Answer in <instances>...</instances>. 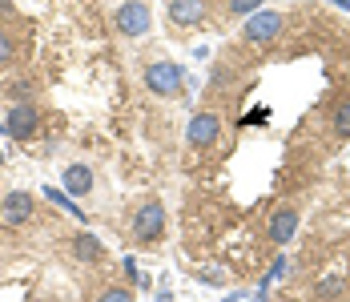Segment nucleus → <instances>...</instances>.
Masks as SVG:
<instances>
[{"label": "nucleus", "instance_id": "obj_1", "mask_svg": "<svg viewBox=\"0 0 350 302\" xmlns=\"http://www.w3.org/2000/svg\"><path fill=\"white\" fill-rule=\"evenodd\" d=\"M181 81H185V73L174 61H153V65L145 68V89L157 93V97H174L177 89H181Z\"/></svg>", "mask_w": 350, "mask_h": 302}, {"label": "nucleus", "instance_id": "obj_2", "mask_svg": "<svg viewBox=\"0 0 350 302\" xmlns=\"http://www.w3.org/2000/svg\"><path fill=\"white\" fill-rule=\"evenodd\" d=\"M165 234V205L161 201H145L133 218V238L137 242H153V238Z\"/></svg>", "mask_w": 350, "mask_h": 302}, {"label": "nucleus", "instance_id": "obj_3", "mask_svg": "<svg viewBox=\"0 0 350 302\" xmlns=\"http://www.w3.org/2000/svg\"><path fill=\"white\" fill-rule=\"evenodd\" d=\"M29 218H33V194L12 190V194H4V198H0V226L16 230V226H25Z\"/></svg>", "mask_w": 350, "mask_h": 302}, {"label": "nucleus", "instance_id": "obj_4", "mask_svg": "<svg viewBox=\"0 0 350 302\" xmlns=\"http://www.w3.org/2000/svg\"><path fill=\"white\" fill-rule=\"evenodd\" d=\"M149 25H153L149 4L129 0V4H121V8H117V29H121L125 36H145V33H149Z\"/></svg>", "mask_w": 350, "mask_h": 302}, {"label": "nucleus", "instance_id": "obj_5", "mask_svg": "<svg viewBox=\"0 0 350 302\" xmlns=\"http://www.w3.org/2000/svg\"><path fill=\"white\" fill-rule=\"evenodd\" d=\"M36 125H40V117H36V109L29 101H21V105H12L8 109V117H4V134L16 137V141H29L36 134Z\"/></svg>", "mask_w": 350, "mask_h": 302}, {"label": "nucleus", "instance_id": "obj_6", "mask_svg": "<svg viewBox=\"0 0 350 302\" xmlns=\"http://www.w3.org/2000/svg\"><path fill=\"white\" fill-rule=\"evenodd\" d=\"M282 12H266V8H258V12H250L245 16V36L250 40H258V45H266V40H274L282 33Z\"/></svg>", "mask_w": 350, "mask_h": 302}, {"label": "nucleus", "instance_id": "obj_7", "mask_svg": "<svg viewBox=\"0 0 350 302\" xmlns=\"http://www.w3.org/2000/svg\"><path fill=\"white\" fill-rule=\"evenodd\" d=\"M217 134H221V117H217V113H198V117L185 125V141H189V145H210Z\"/></svg>", "mask_w": 350, "mask_h": 302}, {"label": "nucleus", "instance_id": "obj_8", "mask_svg": "<svg viewBox=\"0 0 350 302\" xmlns=\"http://www.w3.org/2000/svg\"><path fill=\"white\" fill-rule=\"evenodd\" d=\"M294 234H298V210H290V205L274 210V218H270V238H274L278 246H286Z\"/></svg>", "mask_w": 350, "mask_h": 302}, {"label": "nucleus", "instance_id": "obj_9", "mask_svg": "<svg viewBox=\"0 0 350 302\" xmlns=\"http://www.w3.org/2000/svg\"><path fill=\"white\" fill-rule=\"evenodd\" d=\"M202 16H206V0H174V4H170V21L181 25V29L198 25Z\"/></svg>", "mask_w": 350, "mask_h": 302}, {"label": "nucleus", "instance_id": "obj_10", "mask_svg": "<svg viewBox=\"0 0 350 302\" xmlns=\"http://www.w3.org/2000/svg\"><path fill=\"white\" fill-rule=\"evenodd\" d=\"M93 190V169L89 166H69L65 169V194L69 198H85Z\"/></svg>", "mask_w": 350, "mask_h": 302}, {"label": "nucleus", "instance_id": "obj_11", "mask_svg": "<svg viewBox=\"0 0 350 302\" xmlns=\"http://www.w3.org/2000/svg\"><path fill=\"white\" fill-rule=\"evenodd\" d=\"M72 254H77L81 262H101V258H105V246H101V238L97 234L85 230V234L72 238Z\"/></svg>", "mask_w": 350, "mask_h": 302}, {"label": "nucleus", "instance_id": "obj_12", "mask_svg": "<svg viewBox=\"0 0 350 302\" xmlns=\"http://www.w3.org/2000/svg\"><path fill=\"white\" fill-rule=\"evenodd\" d=\"M44 198L57 201V205H65V214H69V218H81V222H85V210H81V205H77V201H72L69 194H61L57 186H44Z\"/></svg>", "mask_w": 350, "mask_h": 302}, {"label": "nucleus", "instance_id": "obj_13", "mask_svg": "<svg viewBox=\"0 0 350 302\" xmlns=\"http://www.w3.org/2000/svg\"><path fill=\"white\" fill-rule=\"evenodd\" d=\"M334 129H338V137H350V101L334 109Z\"/></svg>", "mask_w": 350, "mask_h": 302}, {"label": "nucleus", "instance_id": "obj_14", "mask_svg": "<svg viewBox=\"0 0 350 302\" xmlns=\"http://www.w3.org/2000/svg\"><path fill=\"white\" fill-rule=\"evenodd\" d=\"M266 0H230V12L234 16H250V12H258Z\"/></svg>", "mask_w": 350, "mask_h": 302}, {"label": "nucleus", "instance_id": "obj_15", "mask_svg": "<svg viewBox=\"0 0 350 302\" xmlns=\"http://www.w3.org/2000/svg\"><path fill=\"white\" fill-rule=\"evenodd\" d=\"M286 266H290V262H286V258H278V262H274V270H270V274H266V278H262V290H270V286H274V282H278L282 274H286Z\"/></svg>", "mask_w": 350, "mask_h": 302}, {"label": "nucleus", "instance_id": "obj_16", "mask_svg": "<svg viewBox=\"0 0 350 302\" xmlns=\"http://www.w3.org/2000/svg\"><path fill=\"white\" fill-rule=\"evenodd\" d=\"M97 302H133V290H117V286H113V290H105Z\"/></svg>", "mask_w": 350, "mask_h": 302}, {"label": "nucleus", "instance_id": "obj_17", "mask_svg": "<svg viewBox=\"0 0 350 302\" xmlns=\"http://www.w3.org/2000/svg\"><path fill=\"white\" fill-rule=\"evenodd\" d=\"M4 61H12V40H8V33L0 29V65H4Z\"/></svg>", "mask_w": 350, "mask_h": 302}, {"label": "nucleus", "instance_id": "obj_18", "mask_svg": "<svg viewBox=\"0 0 350 302\" xmlns=\"http://www.w3.org/2000/svg\"><path fill=\"white\" fill-rule=\"evenodd\" d=\"M338 290H342V282H338V278H330V282L322 286V294H326V299H338Z\"/></svg>", "mask_w": 350, "mask_h": 302}, {"label": "nucleus", "instance_id": "obj_19", "mask_svg": "<svg viewBox=\"0 0 350 302\" xmlns=\"http://www.w3.org/2000/svg\"><path fill=\"white\" fill-rule=\"evenodd\" d=\"M8 93H12V97H16V105H21V97H25V93H29V85H25V81H16V85H12V89H8Z\"/></svg>", "mask_w": 350, "mask_h": 302}, {"label": "nucleus", "instance_id": "obj_20", "mask_svg": "<svg viewBox=\"0 0 350 302\" xmlns=\"http://www.w3.org/2000/svg\"><path fill=\"white\" fill-rule=\"evenodd\" d=\"M226 302H238V299H226Z\"/></svg>", "mask_w": 350, "mask_h": 302}, {"label": "nucleus", "instance_id": "obj_21", "mask_svg": "<svg viewBox=\"0 0 350 302\" xmlns=\"http://www.w3.org/2000/svg\"><path fill=\"white\" fill-rule=\"evenodd\" d=\"M0 129H4V121H0Z\"/></svg>", "mask_w": 350, "mask_h": 302}, {"label": "nucleus", "instance_id": "obj_22", "mask_svg": "<svg viewBox=\"0 0 350 302\" xmlns=\"http://www.w3.org/2000/svg\"><path fill=\"white\" fill-rule=\"evenodd\" d=\"M0 162H4V153H0Z\"/></svg>", "mask_w": 350, "mask_h": 302}]
</instances>
